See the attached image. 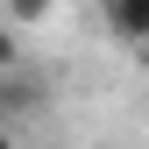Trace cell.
I'll return each instance as SVG.
<instances>
[{
	"instance_id": "obj_1",
	"label": "cell",
	"mask_w": 149,
	"mask_h": 149,
	"mask_svg": "<svg viewBox=\"0 0 149 149\" xmlns=\"http://www.w3.org/2000/svg\"><path fill=\"white\" fill-rule=\"evenodd\" d=\"M107 36L149 50V0H128V7H107Z\"/></svg>"
},
{
	"instance_id": "obj_3",
	"label": "cell",
	"mask_w": 149,
	"mask_h": 149,
	"mask_svg": "<svg viewBox=\"0 0 149 149\" xmlns=\"http://www.w3.org/2000/svg\"><path fill=\"white\" fill-rule=\"evenodd\" d=\"M0 149H22V142H14V135H7V128H0Z\"/></svg>"
},
{
	"instance_id": "obj_2",
	"label": "cell",
	"mask_w": 149,
	"mask_h": 149,
	"mask_svg": "<svg viewBox=\"0 0 149 149\" xmlns=\"http://www.w3.org/2000/svg\"><path fill=\"white\" fill-rule=\"evenodd\" d=\"M14 57H22V50H14V36H7V29H0V71H7Z\"/></svg>"
}]
</instances>
